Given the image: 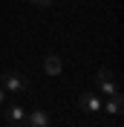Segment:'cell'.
I'll return each mask as SVG.
<instances>
[{"instance_id": "obj_4", "label": "cell", "mask_w": 124, "mask_h": 127, "mask_svg": "<svg viewBox=\"0 0 124 127\" xmlns=\"http://www.w3.org/2000/svg\"><path fill=\"white\" fill-rule=\"evenodd\" d=\"M78 107L87 113H101V98L95 93H81V98H78Z\"/></svg>"}, {"instance_id": "obj_3", "label": "cell", "mask_w": 124, "mask_h": 127, "mask_svg": "<svg viewBox=\"0 0 124 127\" xmlns=\"http://www.w3.org/2000/svg\"><path fill=\"white\" fill-rule=\"evenodd\" d=\"M6 121H9V127H26V110L20 104H9L6 107Z\"/></svg>"}, {"instance_id": "obj_2", "label": "cell", "mask_w": 124, "mask_h": 127, "mask_svg": "<svg viewBox=\"0 0 124 127\" xmlns=\"http://www.w3.org/2000/svg\"><path fill=\"white\" fill-rule=\"evenodd\" d=\"M95 84H98V90L104 95H118L121 90H118V84H116V75L110 69H98V75H95Z\"/></svg>"}, {"instance_id": "obj_5", "label": "cell", "mask_w": 124, "mask_h": 127, "mask_svg": "<svg viewBox=\"0 0 124 127\" xmlns=\"http://www.w3.org/2000/svg\"><path fill=\"white\" fill-rule=\"evenodd\" d=\"M49 113L46 110H35V113H26V127H49Z\"/></svg>"}, {"instance_id": "obj_6", "label": "cell", "mask_w": 124, "mask_h": 127, "mask_svg": "<svg viewBox=\"0 0 124 127\" xmlns=\"http://www.w3.org/2000/svg\"><path fill=\"white\" fill-rule=\"evenodd\" d=\"M101 113H107V116H121V93L118 95H107V101H101Z\"/></svg>"}, {"instance_id": "obj_7", "label": "cell", "mask_w": 124, "mask_h": 127, "mask_svg": "<svg viewBox=\"0 0 124 127\" xmlns=\"http://www.w3.org/2000/svg\"><path fill=\"white\" fill-rule=\"evenodd\" d=\"M43 69H46V75H61L63 61L58 55H46V58H43Z\"/></svg>"}, {"instance_id": "obj_8", "label": "cell", "mask_w": 124, "mask_h": 127, "mask_svg": "<svg viewBox=\"0 0 124 127\" xmlns=\"http://www.w3.org/2000/svg\"><path fill=\"white\" fill-rule=\"evenodd\" d=\"M29 3H35V6H40V9H46V6H52V0H29Z\"/></svg>"}, {"instance_id": "obj_9", "label": "cell", "mask_w": 124, "mask_h": 127, "mask_svg": "<svg viewBox=\"0 0 124 127\" xmlns=\"http://www.w3.org/2000/svg\"><path fill=\"white\" fill-rule=\"evenodd\" d=\"M3 101H6V90L0 87V104H3Z\"/></svg>"}, {"instance_id": "obj_1", "label": "cell", "mask_w": 124, "mask_h": 127, "mask_svg": "<svg viewBox=\"0 0 124 127\" xmlns=\"http://www.w3.org/2000/svg\"><path fill=\"white\" fill-rule=\"evenodd\" d=\"M0 81H3V90H9V93H26L29 90V81L20 72H3Z\"/></svg>"}]
</instances>
